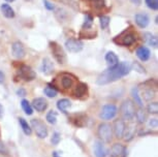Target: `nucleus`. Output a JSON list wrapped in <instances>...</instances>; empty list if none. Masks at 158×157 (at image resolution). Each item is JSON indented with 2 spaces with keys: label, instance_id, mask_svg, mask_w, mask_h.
<instances>
[{
  "label": "nucleus",
  "instance_id": "1",
  "mask_svg": "<svg viewBox=\"0 0 158 157\" xmlns=\"http://www.w3.org/2000/svg\"><path fill=\"white\" fill-rule=\"evenodd\" d=\"M131 69H132V66H131L130 62H120L116 66L109 67L108 69H106L104 72H101L99 76L97 78L96 83L98 85H106L110 84V83L116 82L121 78H123V76H127Z\"/></svg>",
  "mask_w": 158,
  "mask_h": 157
},
{
  "label": "nucleus",
  "instance_id": "2",
  "mask_svg": "<svg viewBox=\"0 0 158 157\" xmlns=\"http://www.w3.org/2000/svg\"><path fill=\"white\" fill-rule=\"evenodd\" d=\"M136 40L135 34L130 30H125L114 38V43L122 47H129Z\"/></svg>",
  "mask_w": 158,
  "mask_h": 157
},
{
  "label": "nucleus",
  "instance_id": "3",
  "mask_svg": "<svg viewBox=\"0 0 158 157\" xmlns=\"http://www.w3.org/2000/svg\"><path fill=\"white\" fill-rule=\"evenodd\" d=\"M120 113L123 120H132L135 115V106L133 101H131L130 99L124 100L120 106Z\"/></svg>",
  "mask_w": 158,
  "mask_h": 157
},
{
  "label": "nucleus",
  "instance_id": "4",
  "mask_svg": "<svg viewBox=\"0 0 158 157\" xmlns=\"http://www.w3.org/2000/svg\"><path fill=\"white\" fill-rule=\"evenodd\" d=\"M55 83L62 90H69L74 86L76 78L73 75H69V73H62V75L56 78Z\"/></svg>",
  "mask_w": 158,
  "mask_h": 157
},
{
  "label": "nucleus",
  "instance_id": "5",
  "mask_svg": "<svg viewBox=\"0 0 158 157\" xmlns=\"http://www.w3.org/2000/svg\"><path fill=\"white\" fill-rule=\"evenodd\" d=\"M97 134L99 138L104 143H110L113 138V127L109 123H101L98 126Z\"/></svg>",
  "mask_w": 158,
  "mask_h": 157
},
{
  "label": "nucleus",
  "instance_id": "6",
  "mask_svg": "<svg viewBox=\"0 0 158 157\" xmlns=\"http://www.w3.org/2000/svg\"><path fill=\"white\" fill-rule=\"evenodd\" d=\"M50 47H51V50H52V53H53V56H54L55 60L57 61L59 64H65V62H66V55H65L64 50L62 49V47L60 44L53 41V43H50Z\"/></svg>",
  "mask_w": 158,
  "mask_h": 157
},
{
  "label": "nucleus",
  "instance_id": "7",
  "mask_svg": "<svg viewBox=\"0 0 158 157\" xmlns=\"http://www.w3.org/2000/svg\"><path fill=\"white\" fill-rule=\"evenodd\" d=\"M31 129L34 130L40 138H46L48 137V127L40 119L31 120Z\"/></svg>",
  "mask_w": 158,
  "mask_h": 157
},
{
  "label": "nucleus",
  "instance_id": "8",
  "mask_svg": "<svg viewBox=\"0 0 158 157\" xmlns=\"http://www.w3.org/2000/svg\"><path fill=\"white\" fill-rule=\"evenodd\" d=\"M117 113H118L117 106L115 105H112V103H109V105H106L102 106L101 112L99 114V117L102 120H111L113 118H115Z\"/></svg>",
  "mask_w": 158,
  "mask_h": 157
},
{
  "label": "nucleus",
  "instance_id": "9",
  "mask_svg": "<svg viewBox=\"0 0 158 157\" xmlns=\"http://www.w3.org/2000/svg\"><path fill=\"white\" fill-rule=\"evenodd\" d=\"M18 75L21 79H23L24 81H33V80L36 78V73L34 72V70L31 68L28 65H21L19 70H18Z\"/></svg>",
  "mask_w": 158,
  "mask_h": 157
},
{
  "label": "nucleus",
  "instance_id": "10",
  "mask_svg": "<svg viewBox=\"0 0 158 157\" xmlns=\"http://www.w3.org/2000/svg\"><path fill=\"white\" fill-rule=\"evenodd\" d=\"M65 48L70 53H77L83 50V43L81 40L76 39V38H68L65 41Z\"/></svg>",
  "mask_w": 158,
  "mask_h": 157
},
{
  "label": "nucleus",
  "instance_id": "11",
  "mask_svg": "<svg viewBox=\"0 0 158 157\" xmlns=\"http://www.w3.org/2000/svg\"><path fill=\"white\" fill-rule=\"evenodd\" d=\"M11 53H13L14 57L17 59H22L25 57L26 51H25V48H24L23 43H20V41L14 43L13 46H11Z\"/></svg>",
  "mask_w": 158,
  "mask_h": 157
},
{
  "label": "nucleus",
  "instance_id": "12",
  "mask_svg": "<svg viewBox=\"0 0 158 157\" xmlns=\"http://www.w3.org/2000/svg\"><path fill=\"white\" fill-rule=\"evenodd\" d=\"M40 70L46 76L52 75L53 72H54V64H53L52 60L49 58H44L40 64Z\"/></svg>",
  "mask_w": 158,
  "mask_h": 157
},
{
  "label": "nucleus",
  "instance_id": "13",
  "mask_svg": "<svg viewBox=\"0 0 158 157\" xmlns=\"http://www.w3.org/2000/svg\"><path fill=\"white\" fill-rule=\"evenodd\" d=\"M125 125L123 120H116L114 123V127H113V133H115L116 138H123V133L125 130Z\"/></svg>",
  "mask_w": 158,
  "mask_h": 157
},
{
  "label": "nucleus",
  "instance_id": "14",
  "mask_svg": "<svg viewBox=\"0 0 158 157\" xmlns=\"http://www.w3.org/2000/svg\"><path fill=\"white\" fill-rule=\"evenodd\" d=\"M88 92V86L85 83H77L74 86V89L73 91V94L76 97H83L85 96Z\"/></svg>",
  "mask_w": 158,
  "mask_h": 157
},
{
  "label": "nucleus",
  "instance_id": "15",
  "mask_svg": "<svg viewBox=\"0 0 158 157\" xmlns=\"http://www.w3.org/2000/svg\"><path fill=\"white\" fill-rule=\"evenodd\" d=\"M135 20L136 25H138L139 28H146L149 25V22H150V19H149L148 14H146L144 13L136 14L135 17Z\"/></svg>",
  "mask_w": 158,
  "mask_h": 157
},
{
  "label": "nucleus",
  "instance_id": "16",
  "mask_svg": "<svg viewBox=\"0 0 158 157\" xmlns=\"http://www.w3.org/2000/svg\"><path fill=\"white\" fill-rule=\"evenodd\" d=\"M32 108L36 109L37 112H44L48 108V101L43 97H37L32 101Z\"/></svg>",
  "mask_w": 158,
  "mask_h": 157
},
{
  "label": "nucleus",
  "instance_id": "17",
  "mask_svg": "<svg viewBox=\"0 0 158 157\" xmlns=\"http://www.w3.org/2000/svg\"><path fill=\"white\" fill-rule=\"evenodd\" d=\"M106 154H108V151H106V147L102 144V142H95L94 145V155L96 157H106Z\"/></svg>",
  "mask_w": 158,
  "mask_h": 157
},
{
  "label": "nucleus",
  "instance_id": "18",
  "mask_svg": "<svg viewBox=\"0 0 158 157\" xmlns=\"http://www.w3.org/2000/svg\"><path fill=\"white\" fill-rule=\"evenodd\" d=\"M144 86H145V89L143 90L142 97L145 100H151L155 96V87H156V85H155V86H152V85L147 86V85H146V83H145Z\"/></svg>",
  "mask_w": 158,
  "mask_h": 157
},
{
  "label": "nucleus",
  "instance_id": "19",
  "mask_svg": "<svg viewBox=\"0 0 158 157\" xmlns=\"http://www.w3.org/2000/svg\"><path fill=\"white\" fill-rule=\"evenodd\" d=\"M136 56L141 61H147L149 60L151 56V52L147 47H139V48L136 50Z\"/></svg>",
  "mask_w": 158,
  "mask_h": 157
},
{
  "label": "nucleus",
  "instance_id": "20",
  "mask_svg": "<svg viewBox=\"0 0 158 157\" xmlns=\"http://www.w3.org/2000/svg\"><path fill=\"white\" fill-rule=\"evenodd\" d=\"M106 63H108L109 67L116 66V65L119 63V59L117 57V55H116L114 52H108V53H106Z\"/></svg>",
  "mask_w": 158,
  "mask_h": 157
},
{
  "label": "nucleus",
  "instance_id": "21",
  "mask_svg": "<svg viewBox=\"0 0 158 157\" xmlns=\"http://www.w3.org/2000/svg\"><path fill=\"white\" fill-rule=\"evenodd\" d=\"M0 10H1V13H2V14H3L5 18L11 19V18L15 17V11H14L13 8H11V6H10V4H7V3L1 4V6H0Z\"/></svg>",
  "mask_w": 158,
  "mask_h": 157
},
{
  "label": "nucleus",
  "instance_id": "22",
  "mask_svg": "<svg viewBox=\"0 0 158 157\" xmlns=\"http://www.w3.org/2000/svg\"><path fill=\"white\" fill-rule=\"evenodd\" d=\"M125 153V147L121 144H115L113 145L111 149V156L112 157H119L122 154Z\"/></svg>",
  "mask_w": 158,
  "mask_h": 157
},
{
  "label": "nucleus",
  "instance_id": "23",
  "mask_svg": "<svg viewBox=\"0 0 158 157\" xmlns=\"http://www.w3.org/2000/svg\"><path fill=\"white\" fill-rule=\"evenodd\" d=\"M73 124L77 127H83L87 124V117L83 114H79V115H74L73 117Z\"/></svg>",
  "mask_w": 158,
  "mask_h": 157
},
{
  "label": "nucleus",
  "instance_id": "24",
  "mask_svg": "<svg viewBox=\"0 0 158 157\" xmlns=\"http://www.w3.org/2000/svg\"><path fill=\"white\" fill-rule=\"evenodd\" d=\"M70 106H71V102L66 98L58 100V102H57V108L59 111L62 112V113H66L67 109H69Z\"/></svg>",
  "mask_w": 158,
  "mask_h": 157
},
{
  "label": "nucleus",
  "instance_id": "25",
  "mask_svg": "<svg viewBox=\"0 0 158 157\" xmlns=\"http://www.w3.org/2000/svg\"><path fill=\"white\" fill-rule=\"evenodd\" d=\"M135 132V125H128L127 127H125L123 137L125 141H130L133 138Z\"/></svg>",
  "mask_w": 158,
  "mask_h": 157
},
{
  "label": "nucleus",
  "instance_id": "26",
  "mask_svg": "<svg viewBox=\"0 0 158 157\" xmlns=\"http://www.w3.org/2000/svg\"><path fill=\"white\" fill-rule=\"evenodd\" d=\"M145 39L147 41V43L149 46L153 47V48H157L158 46V40L157 37L155 35L151 34V33H145Z\"/></svg>",
  "mask_w": 158,
  "mask_h": 157
},
{
  "label": "nucleus",
  "instance_id": "27",
  "mask_svg": "<svg viewBox=\"0 0 158 157\" xmlns=\"http://www.w3.org/2000/svg\"><path fill=\"white\" fill-rule=\"evenodd\" d=\"M21 105H22L23 111L25 112L26 115L30 116V115L33 114V108H32V105H30V102H29L27 99H23L22 101H21Z\"/></svg>",
  "mask_w": 158,
  "mask_h": 157
},
{
  "label": "nucleus",
  "instance_id": "28",
  "mask_svg": "<svg viewBox=\"0 0 158 157\" xmlns=\"http://www.w3.org/2000/svg\"><path fill=\"white\" fill-rule=\"evenodd\" d=\"M83 1L87 4H90L92 7L96 8V10L104 7V0H83Z\"/></svg>",
  "mask_w": 158,
  "mask_h": 157
},
{
  "label": "nucleus",
  "instance_id": "29",
  "mask_svg": "<svg viewBox=\"0 0 158 157\" xmlns=\"http://www.w3.org/2000/svg\"><path fill=\"white\" fill-rule=\"evenodd\" d=\"M19 123H20L21 127H22L23 132L25 133V134H27V135H30L31 132H32V129H31V127L28 124L27 121H26L25 119H23V118H20V119H19Z\"/></svg>",
  "mask_w": 158,
  "mask_h": 157
},
{
  "label": "nucleus",
  "instance_id": "30",
  "mask_svg": "<svg viewBox=\"0 0 158 157\" xmlns=\"http://www.w3.org/2000/svg\"><path fill=\"white\" fill-rule=\"evenodd\" d=\"M135 117L136 118L139 123H144L147 120V113L144 111L143 109H139L138 111H135Z\"/></svg>",
  "mask_w": 158,
  "mask_h": 157
},
{
  "label": "nucleus",
  "instance_id": "31",
  "mask_svg": "<svg viewBox=\"0 0 158 157\" xmlns=\"http://www.w3.org/2000/svg\"><path fill=\"white\" fill-rule=\"evenodd\" d=\"M131 95H132L133 99H135V103H138V105L141 106H143V100H142V97L139 95V88H133L132 90H131Z\"/></svg>",
  "mask_w": 158,
  "mask_h": 157
},
{
  "label": "nucleus",
  "instance_id": "32",
  "mask_svg": "<svg viewBox=\"0 0 158 157\" xmlns=\"http://www.w3.org/2000/svg\"><path fill=\"white\" fill-rule=\"evenodd\" d=\"M47 121L52 125L57 123V113L55 111H50L47 114Z\"/></svg>",
  "mask_w": 158,
  "mask_h": 157
},
{
  "label": "nucleus",
  "instance_id": "33",
  "mask_svg": "<svg viewBox=\"0 0 158 157\" xmlns=\"http://www.w3.org/2000/svg\"><path fill=\"white\" fill-rule=\"evenodd\" d=\"M44 92L48 97H51V98L57 96V90H56L54 87H51V86H47V87L44 88Z\"/></svg>",
  "mask_w": 158,
  "mask_h": 157
},
{
  "label": "nucleus",
  "instance_id": "34",
  "mask_svg": "<svg viewBox=\"0 0 158 157\" xmlns=\"http://www.w3.org/2000/svg\"><path fill=\"white\" fill-rule=\"evenodd\" d=\"M147 111L150 114H154V115L158 114V103L156 101L150 102L147 106Z\"/></svg>",
  "mask_w": 158,
  "mask_h": 157
},
{
  "label": "nucleus",
  "instance_id": "35",
  "mask_svg": "<svg viewBox=\"0 0 158 157\" xmlns=\"http://www.w3.org/2000/svg\"><path fill=\"white\" fill-rule=\"evenodd\" d=\"M110 21H111L110 17H108V16H101L99 18L100 27L102 28V29H106V28L109 27V25H110Z\"/></svg>",
  "mask_w": 158,
  "mask_h": 157
},
{
  "label": "nucleus",
  "instance_id": "36",
  "mask_svg": "<svg viewBox=\"0 0 158 157\" xmlns=\"http://www.w3.org/2000/svg\"><path fill=\"white\" fill-rule=\"evenodd\" d=\"M92 24H93V18H92V16H90V14H87L85 18L83 29H90L92 27Z\"/></svg>",
  "mask_w": 158,
  "mask_h": 157
},
{
  "label": "nucleus",
  "instance_id": "37",
  "mask_svg": "<svg viewBox=\"0 0 158 157\" xmlns=\"http://www.w3.org/2000/svg\"><path fill=\"white\" fill-rule=\"evenodd\" d=\"M145 2L150 10H158V0H145Z\"/></svg>",
  "mask_w": 158,
  "mask_h": 157
},
{
  "label": "nucleus",
  "instance_id": "38",
  "mask_svg": "<svg viewBox=\"0 0 158 157\" xmlns=\"http://www.w3.org/2000/svg\"><path fill=\"white\" fill-rule=\"evenodd\" d=\"M60 140H61V138H60V134H59L58 132H54V133H53V137H52V138H51V142H52L53 145L59 144Z\"/></svg>",
  "mask_w": 158,
  "mask_h": 157
},
{
  "label": "nucleus",
  "instance_id": "39",
  "mask_svg": "<svg viewBox=\"0 0 158 157\" xmlns=\"http://www.w3.org/2000/svg\"><path fill=\"white\" fill-rule=\"evenodd\" d=\"M131 66H133L135 68V70H138L139 72H141V73H145V69H144V67H142L141 65H139V63H133V65H131Z\"/></svg>",
  "mask_w": 158,
  "mask_h": 157
},
{
  "label": "nucleus",
  "instance_id": "40",
  "mask_svg": "<svg viewBox=\"0 0 158 157\" xmlns=\"http://www.w3.org/2000/svg\"><path fill=\"white\" fill-rule=\"evenodd\" d=\"M149 126L152 127V128H157L158 120L157 119H151L150 121H149Z\"/></svg>",
  "mask_w": 158,
  "mask_h": 157
},
{
  "label": "nucleus",
  "instance_id": "41",
  "mask_svg": "<svg viewBox=\"0 0 158 157\" xmlns=\"http://www.w3.org/2000/svg\"><path fill=\"white\" fill-rule=\"evenodd\" d=\"M44 6H46L49 10H53L55 8V6L51 3L50 1H48V0H44Z\"/></svg>",
  "mask_w": 158,
  "mask_h": 157
},
{
  "label": "nucleus",
  "instance_id": "42",
  "mask_svg": "<svg viewBox=\"0 0 158 157\" xmlns=\"http://www.w3.org/2000/svg\"><path fill=\"white\" fill-rule=\"evenodd\" d=\"M7 153V149L5 148L4 144L0 143V154H6Z\"/></svg>",
  "mask_w": 158,
  "mask_h": 157
},
{
  "label": "nucleus",
  "instance_id": "43",
  "mask_svg": "<svg viewBox=\"0 0 158 157\" xmlns=\"http://www.w3.org/2000/svg\"><path fill=\"white\" fill-rule=\"evenodd\" d=\"M18 95L19 96H25L26 95V91L24 90V89H20V90H18Z\"/></svg>",
  "mask_w": 158,
  "mask_h": 157
},
{
  "label": "nucleus",
  "instance_id": "44",
  "mask_svg": "<svg viewBox=\"0 0 158 157\" xmlns=\"http://www.w3.org/2000/svg\"><path fill=\"white\" fill-rule=\"evenodd\" d=\"M4 79H5L4 73L2 72H0V84H1V83H3V82H4Z\"/></svg>",
  "mask_w": 158,
  "mask_h": 157
},
{
  "label": "nucleus",
  "instance_id": "45",
  "mask_svg": "<svg viewBox=\"0 0 158 157\" xmlns=\"http://www.w3.org/2000/svg\"><path fill=\"white\" fill-rule=\"evenodd\" d=\"M131 2H133V3L136 5H139L142 3V0H131Z\"/></svg>",
  "mask_w": 158,
  "mask_h": 157
},
{
  "label": "nucleus",
  "instance_id": "46",
  "mask_svg": "<svg viewBox=\"0 0 158 157\" xmlns=\"http://www.w3.org/2000/svg\"><path fill=\"white\" fill-rule=\"evenodd\" d=\"M2 115H3V106H2L1 103H0V118L2 117Z\"/></svg>",
  "mask_w": 158,
  "mask_h": 157
},
{
  "label": "nucleus",
  "instance_id": "47",
  "mask_svg": "<svg viewBox=\"0 0 158 157\" xmlns=\"http://www.w3.org/2000/svg\"><path fill=\"white\" fill-rule=\"evenodd\" d=\"M53 157H61V156L59 155L58 152H53Z\"/></svg>",
  "mask_w": 158,
  "mask_h": 157
},
{
  "label": "nucleus",
  "instance_id": "48",
  "mask_svg": "<svg viewBox=\"0 0 158 157\" xmlns=\"http://www.w3.org/2000/svg\"><path fill=\"white\" fill-rule=\"evenodd\" d=\"M5 1H7V2H13V1H15V0H5Z\"/></svg>",
  "mask_w": 158,
  "mask_h": 157
}]
</instances>
